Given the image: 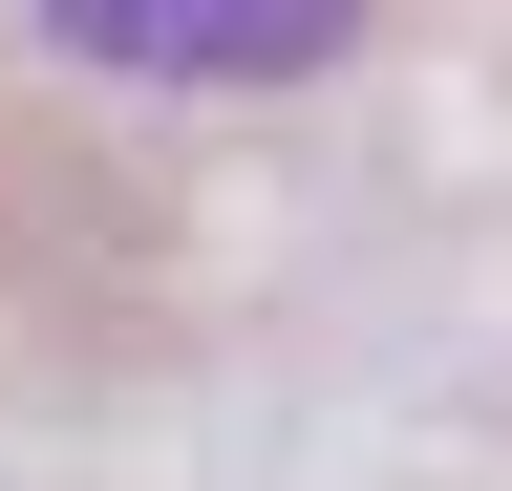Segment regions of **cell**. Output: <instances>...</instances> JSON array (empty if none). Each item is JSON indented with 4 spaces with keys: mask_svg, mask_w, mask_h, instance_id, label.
Returning a JSON list of instances; mask_svg holds the SVG:
<instances>
[{
    "mask_svg": "<svg viewBox=\"0 0 512 491\" xmlns=\"http://www.w3.org/2000/svg\"><path fill=\"white\" fill-rule=\"evenodd\" d=\"M43 22L128 86H299L363 43V0H43Z\"/></svg>",
    "mask_w": 512,
    "mask_h": 491,
    "instance_id": "cell-1",
    "label": "cell"
}]
</instances>
